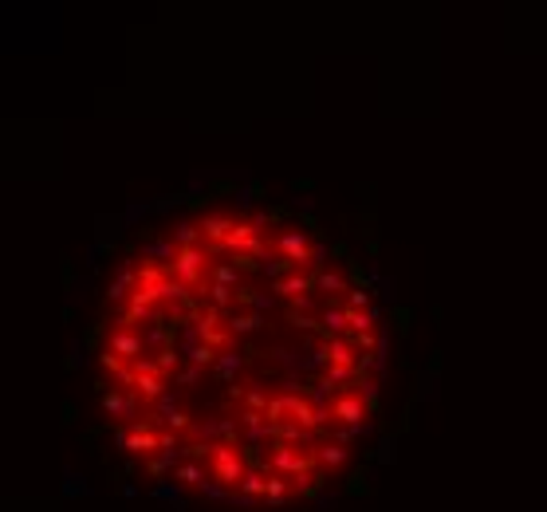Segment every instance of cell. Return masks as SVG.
Listing matches in <instances>:
<instances>
[{"label": "cell", "instance_id": "1", "mask_svg": "<svg viewBox=\"0 0 547 512\" xmlns=\"http://www.w3.org/2000/svg\"><path fill=\"white\" fill-rule=\"evenodd\" d=\"M213 469H217V477L213 481H220L225 488H232V485H241L244 477V465H241V457H236V450H232L229 441H220V445H213Z\"/></svg>", "mask_w": 547, "mask_h": 512}, {"label": "cell", "instance_id": "3", "mask_svg": "<svg viewBox=\"0 0 547 512\" xmlns=\"http://www.w3.org/2000/svg\"><path fill=\"white\" fill-rule=\"evenodd\" d=\"M342 457H347V450H342V445H323V453H319V461H323V465H339Z\"/></svg>", "mask_w": 547, "mask_h": 512}, {"label": "cell", "instance_id": "2", "mask_svg": "<svg viewBox=\"0 0 547 512\" xmlns=\"http://www.w3.org/2000/svg\"><path fill=\"white\" fill-rule=\"evenodd\" d=\"M177 481H182V485H205V473H201V469H197V465H185V469H177Z\"/></svg>", "mask_w": 547, "mask_h": 512}]
</instances>
